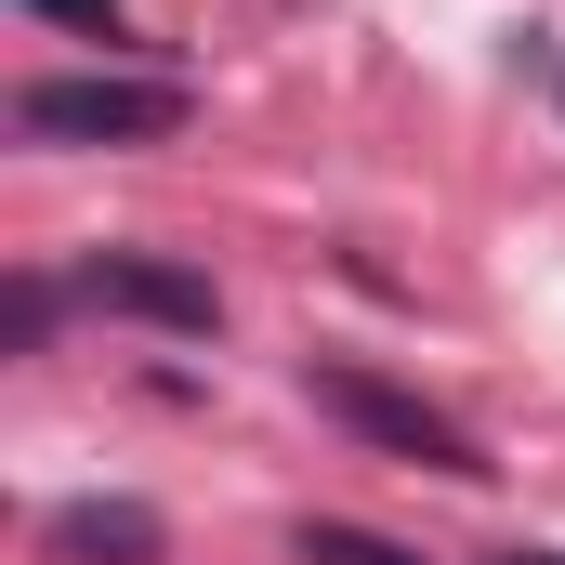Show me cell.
<instances>
[{
    "mask_svg": "<svg viewBox=\"0 0 565 565\" xmlns=\"http://www.w3.org/2000/svg\"><path fill=\"white\" fill-rule=\"evenodd\" d=\"M302 395H316L329 422L355 434V447L408 460V473H460V487H487V473H500V460H487L473 434L447 422V408H422L408 382H382V369H355V355H302Z\"/></svg>",
    "mask_w": 565,
    "mask_h": 565,
    "instance_id": "obj_1",
    "label": "cell"
},
{
    "mask_svg": "<svg viewBox=\"0 0 565 565\" xmlns=\"http://www.w3.org/2000/svg\"><path fill=\"white\" fill-rule=\"evenodd\" d=\"M13 132L26 145H171L184 132V79H119V66H93V79H26V93H13Z\"/></svg>",
    "mask_w": 565,
    "mask_h": 565,
    "instance_id": "obj_2",
    "label": "cell"
},
{
    "mask_svg": "<svg viewBox=\"0 0 565 565\" xmlns=\"http://www.w3.org/2000/svg\"><path fill=\"white\" fill-rule=\"evenodd\" d=\"M79 302L93 316H132V329H171V342H224V289L171 250H93L79 264Z\"/></svg>",
    "mask_w": 565,
    "mask_h": 565,
    "instance_id": "obj_3",
    "label": "cell"
},
{
    "mask_svg": "<svg viewBox=\"0 0 565 565\" xmlns=\"http://www.w3.org/2000/svg\"><path fill=\"white\" fill-rule=\"evenodd\" d=\"M40 553L53 565H158L171 526H158V500H106V487H93V500H53V513H40Z\"/></svg>",
    "mask_w": 565,
    "mask_h": 565,
    "instance_id": "obj_4",
    "label": "cell"
},
{
    "mask_svg": "<svg viewBox=\"0 0 565 565\" xmlns=\"http://www.w3.org/2000/svg\"><path fill=\"white\" fill-rule=\"evenodd\" d=\"M289 565H422L408 540H382V526H342V513H302L289 526Z\"/></svg>",
    "mask_w": 565,
    "mask_h": 565,
    "instance_id": "obj_5",
    "label": "cell"
},
{
    "mask_svg": "<svg viewBox=\"0 0 565 565\" xmlns=\"http://www.w3.org/2000/svg\"><path fill=\"white\" fill-rule=\"evenodd\" d=\"M53 316H66V289L26 264V277H13V302H0V355H40V342H53Z\"/></svg>",
    "mask_w": 565,
    "mask_h": 565,
    "instance_id": "obj_6",
    "label": "cell"
},
{
    "mask_svg": "<svg viewBox=\"0 0 565 565\" xmlns=\"http://www.w3.org/2000/svg\"><path fill=\"white\" fill-rule=\"evenodd\" d=\"M13 13H40V26H79V40H119V0H13Z\"/></svg>",
    "mask_w": 565,
    "mask_h": 565,
    "instance_id": "obj_7",
    "label": "cell"
},
{
    "mask_svg": "<svg viewBox=\"0 0 565 565\" xmlns=\"http://www.w3.org/2000/svg\"><path fill=\"white\" fill-rule=\"evenodd\" d=\"M473 565H565V553H540V540H500V553H473Z\"/></svg>",
    "mask_w": 565,
    "mask_h": 565,
    "instance_id": "obj_8",
    "label": "cell"
}]
</instances>
